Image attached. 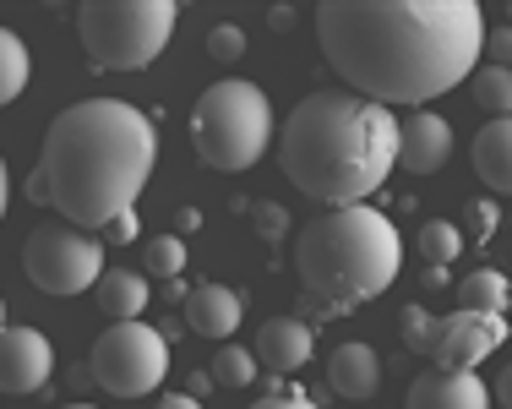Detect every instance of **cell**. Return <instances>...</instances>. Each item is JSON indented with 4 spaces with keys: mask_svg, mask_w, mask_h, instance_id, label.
<instances>
[{
    "mask_svg": "<svg viewBox=\"0 0 512 409\" xmlns=\"http://www.w3.org/2000/svg\"><path fill=\"white\" fill-rule=\"evenodd\" d=\"M322 60L382 110H420L480 71V0H322L311 11Z\"/></svg>",
    "mask_w": 512,
    "mask_h": 409,
    "instance_id": "obj_1",
    "label": "cell"
},
{
    "mask_svg": "<svg viewBox=\"0 0 512 409\" xmlns=\"http://www.w3.org/2000/svg\"><path fill=\"white\" fill-rule=\"evenodd\" d=\"M158 164L153 120L126 99H82L44 131L28 197L77 230H109L137 208Z\"/></svg>",
    "mask_w": 512,
    "mask_h": 409,
    "instance_id": "obj_2",
    "label": "cell"
},
{
    "mask_svg": "<svg viewBox=\"0 0 512 409\" xmlns=\"http://www.w3.org/2000/svg\"><path fill=\"white\" fill-rule=\"evenodd\" d=\"M398 126L393 110L360 93L316 88L278 126V164L322 208H360L398 170Z\"/></svg>",
    "mask_w": 512,
    "mask_h": 409,
    "instance_id": "obj_3",
    "label": "cell"
},
{
    "mask_svg": "<svg viewBox=\"0 0 512 409\" xmlns=\"http://www.w3.org/2000/svg\"><path fill=\"white\" fill-rule=\"evenodd\" d=\"M404 268V235L382 208H327L311 224H300L295 273L311 295L316 317H338L376 300Z\"/></svg>",
    "mask_w": 512,
    "mask_h": 409,
    "instance_id": "obj_4",
    "label": "cell"
},
{
    "mask_svg": "<svg viewBox=\"0 0 512 409\" xmlns=\"http://www.w3.org/2000/svg\"><path fill=\"white\" fill-rule=\"evenodd\" d=\"M278 120L273 99L246 77H224L213 88H202V99L191 104V148L207 170L218 175H246L262 164V153L273 148Z\"/></svg>",
    "mask_w": 512,
    "mask_h": 409,
    "instance_id": "obj_5",
    "label": "cell"
},
{
    "mask_svg": "<svg viewBox=\"0 0 512 409\" xmlns=\"http://www.w3.org/2000/svg\"><path fill=\"white\" fill-rule=\"evenodd\" d=\"M93 71H142L175 39V0H82L71 11Z\"/></svg>",
    "mask_w": 512,
    "mask_h": 409,
    "instance_id": "obj_6",
    "label": "cell"
},
{
    "mask_svg": "<svg viewBox=\"0 0 512 409\" xmlns=\"http://www.w3.org/2000/svg\"><path fill=\"white\" fill-rule=\"evenodd\" d=\"M88 371L115 399H148L169 377V333H158L153 322H109L93 339Z\"/></svg>",
    "mask_w": 512,
    "mask_h": 409,
    "instance_id": "obj_7",
    "label": "cell"
},
{
    "mask_svg": "<svg viewBox=\"0 0 512 409\" xmlns=\"http://www.w3.org/2000/svg\"><path fill=\"white\" fill-rule=\"evenodd\" d=\"M22 273L44 295H82L104 279V246L99 235L77 224H33L22 240Z\"/></svg>",
    "mask_w": 512,
    "mask_h": 409,
    "instance_id": "obj_8",
    "label": "cell"
},
{
    "mask_svg": "<svg viewBox=\"0 0 512 409\" xmlns=\"http://www.w3.org/2000/svg\"><path fill=\"white\" fill-rule=\"evenodd\" d=\"M512 322L491 317V311H453V317L436 322V366L442 371H480V360H491L507 344Z\"/></svg>",
    "mask_w": 512,
    "mask_h": 409,
    "instance_id": "obj_9",
    "label": "cell"
},
{
    "mask_svg": "<svg viewBox=\"0 0 512 409\" xmlns=\"http://www.w3.org/2000/svg\"><path fill=\"white\" fill-rule=\"evenodd\" d=\"M55 377V344L50 333L28 328V322H6L0 333V393H44Z\"/></svg>",
    "mask_w": 512,
    "mask_h": 409,
    "instance_id": "obj_10",
    "label": "cell"
},
{
    "mask_svg": "<svg viewBox=\"0 0 512 409\" xmlns=\"http://www.w3.org/2000/svg\"><path fill=\"white\" fill-rule=\"evenodd\" d=\"M491 382H480V371H420L409 382V404L404 409H491Z\"/></svg>",
    "mask_w": 512,
    "mask_h": 409,
    "instance_id": "obj_11",
    "label": "cell"
},
{
    "mask_svg": "<svg viewBox=\"0 0 512 409\" xmlns=\"http://www.w3.org/2000/svg\"><path fill=\"white\" fill-rule=\"evenodd\" d=\"M447 159H453V126L431 110H414L404 126H398V170L436 175Z\"/></svg>",
    "mask_w": 512,
    "mask_h": 409,
    "instance_id": "obj_12",
    "label": "cell"
},
{
    "mask_svg": "<svg viewBox=\"0 0 512 409\" xmlns=\"http://www.w3.org/2000/svg\"><path fill=\"white\" fill-rule=\"evenodd\" d=\"M316 350V333L311 322L300 317H267L262 328H256V366H267L273 377H289V371H306V360Z\"/></svg>",
    "mask_w": 512,
    "mask_h": 409,
    "instance_id": "obj_13",
    "label": "cell"
},
{
    "mask_svg": "<svg viewBox=\"0 0 512 409\" xmlns=\"http://www.w3.org/2000/svg\"><path fill=\"white\" fill-rule=\"evenodd\" d=\"M240 317H246V306H240V295L229 290V284H197L186 300V328L197 333V339H235V328H240Z\"/></svg>",
    "mask_w": 512,
    "mask_h": 409,
    "instance_id": "obj_14",
    "label": "cell"
},
{
    "mask_svg": "<svg viewBox=\"0 0 512 409\" xmlns=\"http://www.w3.org/2000/svg\"><path fill=\"white\" fill-rule=\"evenodd\" d=\"M327 388H333L338 399H371V393L382 388V355L360 339L338 344V350L327 355Z\"/></svg>",
    "mask_w": 512,
    "mask_h": 409,
    "instance_id": "obj_15",
    "label": "cell"
},
{
    "mask_svg": "<svg viewBox=\"0 0 512 409\" xmlns=\"http://www.w3.org/2000/svg\"><path fill=\"white\" fill-rule=\"evenodd\" d=\"M474 175L485 180V191H496V197H512V115L507 120H485L480 131H474Z\"/></svg>",
    "mask_w": 512,
    "mask_h": 409,
    "instance_id": "obj_16",
    "label": "cell"
},
{
    "mask_svg": "<svg viewBox=\"0 0 512 409\" xmlns=\"http://www.w3.org/2000/svg\"><path fill=\"white\" fill-rule=\"evenodd\" d=\"M148 300H153V290H148V279H142V273L109 268L104 279H99V306H104L109 322H142Z\"/></svg>",
    "mask_w": 512,
    "mask_h": 409,
    "instance_id": "obj_17",
    "label": "cell"
},
{
    "mask_svg": "<svg viewBox=\"0 0 512 409\" xmlns=\"http://www.w3.org/2000/svg\"><path fill=\"white\" fill-rule=\"evenodd\" d=\"M458 300L463 311H491V317H507L512 306V279L496 268H474L469 279H458Z\"/></svg>",
    "mask_w": 512,
    "mask_h": 409,
    "instance_id": "obj_18",
    "label": "cell"
},
{
    "mask_svg": "<svg viewBox=\"0 0 512 409\" xmlns=\"http://www.w3.org/2000/svg\"><path fill=\"white\" fill-rule=\"evenodd\" d=\"M28 77H33V55L22 44V33L0 28V110L28 93Z\"/></svg>",
    "mask_w": 512,
    "mask_h": 409,
    "instance_id": "obj_19",
    "label": "cell"
},
{
    "mask_svg": "<svg viewBox=\"0 0 512 409\" xmlns=\"http://www.w3.org/2000/svg\"><path fill=\"white\" fill-rule=\"evenodd\" d=\"M474 110L485 120H507L512 115V71L507 66H480L474 71Z\"/></svg>",
    "mask_w": 512,
    "mask_h": 409,
    "instance_id": "obj_20",
    "label": "cell"
},
{
    "mask_svg": "<svg viewBox=\"0 0 512 409\" xmlns=\"http://www.w3.org/2000/svg\"><path fill=\"white\" fill-rule=\"evenodd\" d=\"M414 246H420L425 268H453V257L463 251V230H458V224H447V219H431V224H420Z\"/></svg>",
    "mask_w": 512,
    "mask_h": 409,
    "instance_id": "obj_21",
    "label": "cell"
},
{
    "mask_svg": "<svg viewBox=\"0 0 512 409\" xmlns=\"http://www.w3.org/2000/svg\"><path fill=\"white\" fill-rule=\"evenodd\" d=\"M436 322L431 306H420V300H409L404 311H398V344H404L409 355H431L436 350Z\"/></svg>",
    "mask_w": 512,
    "mask_h": 409,
    "instance_id": "obj_22",
    "label": "cell"
},
{
    "mask_svg": "<svg viewBox=\"0 0 512 409\" xmlns=\"http://www.w3.org/2000/svg\"><path fill=\"white\" fill-rule=\"evenodd\" d=\"M142 251H148V273L164 284H175L180 273H186V240L180 235H148L142 240Z\"/></svg>",
    "mask_w": 512,
    "mask_h": 409,
    "instance_id": "obj_23",
    "label": "cell"
},
{
    "mask_svg": "<svg viewBox=\"0 0 512 409\" xmlns=\"http://www.w3.org/2000/svg\"><path fill=\"white\" fill-rule=\"evenodd\" d=\"M213 382L218 388H251L256 382V355L246 344H224V350L213 355Z\"/></svg>",
    "mask_w": 512,
    "mask_h": 409,
    "instance_id": "obj_24",
    "label": "cell"
},
{
    "mask_svg": "<svg viewBox=\"0 0 512 409\" xmlns=\"http://www.w3.org/2000/svg\"><path fill=\"white\" fill-rule=\"evenodd\" d=\"M496 230H502V213H496L491 197H469V202H463V240L485 246V240H496Z\"/></svg>",
    "mask_w": 512,
    "mask_h": 409,
    "instance_id": "obj_25",
    "label": "cell"
},
{
    "mask_svg": "<svg viewBox=\"0 0 512 409\" xmlns=\"http://www.w3.org/2000/svg\"><path fill=\"white\" fill-rule=\"evenodd\" d=\"M246 28H235V22H218V28H207V55H213V66H240L246 60Z\"/></svg>",
    "mask_w": 512,
    "mask_h": 409,
    "instance_id": "obj_26",
    "label": "cell"
},
{
    "mask_svg": "<svg viewBox=\"0 0 512 409\" xmlns=\"http://www.w3.org/2000/svg\"><path fill=\"white\" fill-rule=\"evenodd\" d=\"M246 224H251L262 240H284V235H289V213L278 208V202H267V197H262V202H246Z\"/></svg>",
    "mask_w": 512,
    "mask_h": 409,
    "instance_id": "obj_27",
    "label": "cell"
},
{
    "mask_svg": "<svg viewBox=\"0 0 512 409\" xmlns=\"http://www.w3.org/2000/svg\"><path fill=\"white\" fill-rule=\"evenodd\" d=\"M485 50H491V66L512 71V28H491V33H485Z\"/></svg>",
    "mask_w": 512,
    "mask_h": 409,
    "instance_id": "obj_28",
    "label": "cell"
},
{
    "mask_svg": "<svg viewBox=\"0 0 512 409\" xmlns=\"http://www.w3.org/2000/svg\"><path fill=\"white\" fill-rule=\"evenodd\" d=\"M251 409H316L311 399H295V393H267V399H256Z\"/></svg>",
    "mask_w": 512,
    "mask_h": 409,
    "instance_id": "obj_29",
    "label": "cell"
},
{
    "mask_svg": "<svg viewBox=\"0 0 512 409\" xmlns=\"http://www.w3.org/2000/svg\"><path fill=\"white\" fill-rule=\"evenodd\" d=\"M109 240H137L142 235V224H137V213H126V219H115V224H109V230H104Z\"/></svg>",
    "mask_w": 512,
    "mask_h": 409,
    "instance_id": "obj_30",
    "label": "cell"
},
{
    "mask_svg": "<svg viewBox=\"0 0 512 409\" xmlns=\"http://www.w3.org/2000/svg\"><path fill=\"white\" fill-rule=\"evenodd\" d=\"M191 230H202V213H197V208H180V213H175V235L186 240Z\"/></svg>",
    "mask_w": 512,
    "mask_h": 409,
    "instance_id": "obj_31",
    "label": "cell"
},
{
    "mask_svg": "<svg viewBox=\"0 0 512 409\" xmlns=\"http://www.w3.org/2000/svg\"><path fill=\"white\" fill-rule=\"evenodd\" d=\"M491 399L502 404V409H512V366L502 371V377H496V388H491Z\"/></svg>",
    "mask_w": 512,
    "mask_h": 409,
    "instance_id": "obj_32",
    "label": "cell"
},
{
    "mask_svg": "<svg viewBox=\"0 0 512 409\" xmlns=\"http://www.w3.org/2000/svg\"><path fill=\"white\" fill-rule=\"evenodd\" d=\"M153 409H202V399H191V393H169V399H158Z\"/></svg>",
    "mask_w": 512,
    "mask_h": 409,
    "instance_id": "obj_33",
    "label": "cell"
},
{
    "mask_svg": "<svg viewBox=\"0 0 512 409\" xmlns=\"http://www.w3.org/2000/svg\"><path fill=\"white\" fill-rule=\"evenodd\" d=\"M218 382H213V371H191V399H202V393H213Z\"/></svg>",
    "mask_w": 512,
    "mask_h": 409,
    "instance_id": "obj_34",
    "label": "cell"
},
{
    "mask_svg": "<svg viewBox=\"0 0 512 409\" xmlns=\"http://www.w3.org/2000/svg\"><path fill=\"white\" fill-rule=\"evenodd\" d=\"M11 208V175H6V159H0V219H6Z\"/></svg>",
    "mask_w": 512,
    "mask_h": 409,
    "instance_id": "obj_35",
    "label": "cell"
},
{
    "mask_svg": "<svg viewBox=\"0 0 512 409\" xmlns=\"http://www.w3.org/2000/svg\"><path fill=\"white\" fill-rule=\"evenodd\" d=\"M502 28H512V0H507V6H502Z\"/></svg>",
    "mask_w": 512,
    "mask_h": 409,
    "instance_id": "obj_36",
    "label": "cell"
},
{
    "mask_svg": "<svg viewBox=\"0 0 512 409\" xmlns=\"http://www.w3.org/2000/svg\"><path fill=\"white\" fill-rule=\"evenodd\" d=\"M0 333H6V295H0Z\"/></svg>",
    "mask_w": 512,
    "mask_h": 409,
    "instance_id": "obj_37",
    "label": "cell"
},
{
    "mask_svg": "<svg viewBox=\"0 0 512 409\" xmlns=\"http://www.w3.org/2000/svg\"><path fill=\"white\" fill-rule=\"evenodd\" d=\"M60 409H99V404H60Z\"/></svg>",
    "mask_w": 512,
    "mask_h": 409,
    "instance_id": "obj_38",
    "label": "cell"
}]
</instances>
